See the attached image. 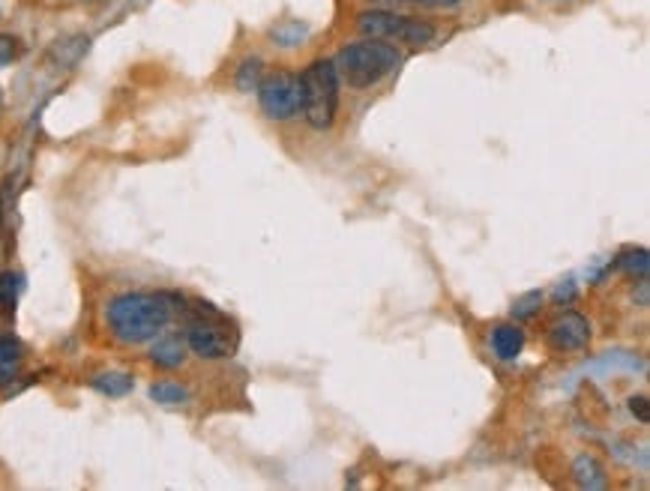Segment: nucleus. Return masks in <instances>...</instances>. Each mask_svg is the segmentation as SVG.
<instances>
[{
	"mask_svg": "<svg viewBox=\"0 0 650 491\" xmlns=\"http://www.w3.org/2000/svg\"><path fill=\"white\" fill-rule=\"evenodd\" d=\"M177 300L171 294H150V291H132L120 294L105 309V324L111 336L123 345H144L156 339L171 321Z\"/></svg>",
	"mask_w": 650,
	"mask_h": 491,
	"instance_id": "nucleus-1",
	"label": "nucleus"
},
{
	"mask_svg": "<svg viewBox=\"0 0 650 491\" xmlns=\"http://www.w3.org/2000/svg\"><path fill=\"white\" fill-rule=\"evenodd\" d=\"M90 384H93V390H99L102 396H111V399H123L135 387L132 375H126V372H99V375H93Z\"/></svg>",
	"mask_w": 650,
	"mask_h": 491,
	"instance_id": "nucleus-11",
	"label": "nucleus"
},
{
	"mask_svg": "<svg viewBox=\"0 0 650 491\" xmlns=\"http://www.w3.org/2000/svg\"><path fill=\"white\" fill-rule=\"evenodd\" d=\"M591 342V324L579 312H564L561 318L552 321L549 327V345L561 354H576L585 351Z\"/></svg>",
	"mask_w": 650,
	"mask_h": 491,
	"instance_id": "nucleus-7",
	"label": "nucleus"
},
{
	"mask_svg": "<svg viewBox=\"0 0 650 491\" xmlns=\"http://www.w3.org/2000/svg\"><path fill=\"white\" fill-rule=\"evenodd\" d=\"M576 294H579V291H576V282H573V279L561 282V285L552 291V297H555V303H558V306H570V303L576 300Z\"/></svg>",
	"mask_w": 650,
	"mask_h": 491,
	"instance_id": "nucleus-20",
	"label": "nucleus"
},
{
	"mask_svg": "<svg viewBox=\"0 0 650 491\" xmlns=\"http://www.w3.org/2000/svg\"><path fill=\"white\" fill-rule=\"evenodd\" d=\"M540 306H543V291H528L513 303V318L528 321V318H534L540 312Z\"/></svg>",
	"mask_w": 650,
	"mask_h": 491,
	"instance_id": "nucleus-16",
	"label": "nucleus"
},
{
	"mask_svg": "<svg viewBox=\"0 0 650 491\" xmlns=\"http://www.w3.org/2000/svg\"><path fill=\"white\" fill-rule=\"evenodd\" d=\"M18 39L15 36H9V33H0V69L3 66H9V63H15L18 60Z\"/></svg>",
	"mask_w": 650,
	"mask_h": 491,
	"instance_id": "nucleus-19",
	"label": "nucleus"
},
{
	"mask_svg": "<svg viewBox=\"0 0 650 491\" xmlns=\"http://www.w3.org/2000/svg\"><path fill=\"white\" fill-rule=\"evenodd\" d=\"M303 90V117L312 129H330L339 111V75L333 60H315L300 75Z\"/></svg>",
	"mask_w": 650,
	"mask_h": 491,
	"instance_id": "nucleus-3",
	"label": "nucleus"
},
{
	"mask_svg": "<svg viewBox=\"0 0 650 491\" xmlns=\"http://www.w3.org/2000/svg\"><path fill=\"white\" fill-rule=\"evenodd\" d=\"M573 474L582 489H606V468L594 456H579L573 465Z\"/></svg>",
	"mask_w": 650,
	"mask_h": 491,
	"instance_id": "nucleus-12",
	"label": "nucleus"
},
{
	"mask_svg": "<svg viewBox=\"0 0 650 491\" xmlns=\"http://www.w3.org/2000/svg\"><path fill=\"white\" fill-rule=\"evenodd\" d=\"M630 411H633V417H639L642 423H648L650 420V405L645 396H633V399H630Z\"/></svg>",
	"mask_w": 650,
	"mask_h": 491,
	"instance_id": "nucleus-22",
	"label": "nucleus"
},
{
	"mask_svg": "<svg viewBox=\"0 0 650 491\" xmlns=\"http://www.w3.org/2000/svg\"><path fill=\"white\" fill-rule=\"evenodd\" d=\"M621 270H627L630 276H639V279H648L650 270V255L648 249H624L621 252Z\"/></svg>",
	"mask_w": 650,
	"mask_h": 491,
	"instance_id": "nucleus-15",
	"label": "nucleus"
},
{
	"mask_svg": "<svg viewBox=\"0 0 650 491\" xmlns=\"http://www.w3.org/2000/svg\"><path fill=\"white\" fill-rule=\"evenodd\" d=\"M372 3H417V6H432V9H447V6H459L462 0H372Z\"/></svg>",
	"mask_w": 650,
	"mask_h": 491,
	"instance_id": "nucleus-21",
	"label": "nucleus"
},
{
	"mask_svg": "<svg viewBox=\"0 0 650 491\" xmlns=\"http://www.w3.org/2000/svg\"><path fill=\"white\" fill-rule=\"evenodd\" d=\"M21 291V279L15 273H0V306L12 309Z\"/></svg>",
	"mask_w": 650,
	"mask_h": 491,
	"instance_id": "nucleus-18",
	"label": "nucleus"
},
{
	"mask_svg": "<svg viewBox=\"0 0 650 491\" xmlns=\"http://www.w3.org/2000/svg\"><path fill=\"white\" fill-rule=\"evenodd\" d=\"M258 105L264 117L270 120H291L303 111V90H300V75L288 69L264 72L258 84Z\"/></svg>",
	"mask_w": 650,
	"mask_h": 491,
	"instance_id": "nucleus-5",
	"label": "nucleus"
},
{
	"mask_svg": "<svg viewBox=\"0 0 650 491\" xmlns=\"http://www.w3.org/2000/svg\"><path fill=\"white\" fill-rule=\"evenodd\" d=\"M492 351L498 360L513 363L522 351H525V330L519 324H501L492 333Z\"/></svg>",
	"mask_w": 650,
	"mask_h": 491,
	"instance_id": "nucleus-8",
	"label": "nucleus"
},
{
	"mask_svg": "<svg viewBox=\"0 0 650 491\" xmlns=\"http://www.w3.org/2000/svg\"><path fill=\"white\" fill-rule=\"evenodd\" d=\"M186 348L201 360H225L237 348V336L219 321H192L186 330Z\"/></svg>",
	"mask_w": 650,
	"mask_h": 491,
	"instance_id": "nucleus-6",
	"label": "nucleus"
},
{
	"mask_svg": "<svg viewBox=\"0 0 650 491\" xmlns=\"http://www.w3.org/2000/svg\"><path fill=\"white\" fill-rule=\"evenodd\" d=\"M402 63V51L393 42L384 39H360L354 45H345L333 66L342 84H348L351 90H366L375 87L378 81H384L390 72H396Z\"/></svg>",
	"mask_w": 650,
	"mask_h": 491,
	"instance_id": "nucleus-2",
	"label": "nucleus"
},
{
	"mask_svg": "<svg viewBox=\"0 0 650 491\" xmlns=\"http://www.w3.org/2000/svg\"><path fill=\"white\" fill-rule=\"evenodd\" d=\"M186 342L180 336H165L150 348V363L159 369H180L186 363Z\"/></svg>",
	"mask_w": 650,
	"mask_h": 491,
	"instance_id": "nucleus-9",
	"label": "nucleus"
},
{
	"mask_svg": "<svg viewBox=\"0 0 650 491\" xmlns=\"http://www.w3.org/2000/svg\"><path fill=\"white\" fill-rule=\"evenodd\" d=\"M357 30L369 39H384V42H405V45H429L435 39V24L411 15H396L387 9H369L360 12Z\"/></svg>",
	"mask_w": 650,
	"mask_h": 491,
	"instance_id": "nucleus-4",
	"label": "nucleus"
},
{
	"mask_svg": "<svg viewBox=\"0 0 650 491\" xmlns=\"http://www.w3.org/2000/svg\"><path fill=\"white\" fill-rule=\"evenodd\" d=\"M261 78H264V60L261 57H246L240 66H237V90L240 93H252V90H258V84H261Z\"/></svg>",
	"mask_w": 650,
	"mask_h": 491,
	"instance_id": "nucleus-13",
	"label": "nucleus"
},
{
	"mask_svg": "<svg viewBox=\"0 0 650 491\" xmlns=\"http://www.w3.org/2000/svg\"><path fill=\"white\" fill-rule=\"evenodd\" d=\"M306 36V27H300L297 21H288V24H279V27H273V39L279 42V45H285V48H291V45H300V39Z\"/></svg>",
	"mask_w": 650,
	"mask_h": 491,
	"instance_id": "nucleus-17",
	"label": "nucleus"
},
{
	"mask_svg": "<svg viewBox=\"0 0 650 491\" xmlns=\"http://www.w3.org/2000/svg\"><path fill=\"white\" fill-rule=\"evenodd\" d=\"M21 360H24V345L15 336H0V384L18 375Z\"/></svg>",
	"mask_w": 650,
	"mask_h": 491,
	"instance_id": "nucleus-10",
	"label": "nucleus"
},
{
	"mask_svg": "<svg viewBox=\"0 0 650 491\" xmlns=\"http://www.w3.org/2000/svg\"><path fill=\"white\" fill-rule=\"evenodd\" d=\"M150 399L156 405H183V402H189V390L180 384H171V381H159L150 387Z\"/></svg>",
	"mask_w": 650,
	"mask_h": 491,
	"instance_id": "nucleus-14",
	"label": "nucleus"
}]
</instances>
